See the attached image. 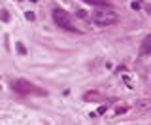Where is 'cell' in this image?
I'll return each mask as SVG.
<instances>
[{
    "label": "cell",
    "mask_w": 151,
    "mask_h": 125,
    "mask_svg": "<svg viewBox=\"0 0 151 125\" xmlns=\"http://www.w3.org/2000/svg\"><path fill=\"white\" fill-rule=\"evenodd\" d=\"M85 15H87V13H85L83 9H79V12H78V17H85Z\"/></svg>",
    "instance_id": "12"
},
{
    "label": "cell",
    "mask_w": 151,
    "mask_h": 125,
    "mask_svg": "<svg viewBox=\"0 0 151 125\" xmlns=\"http://www.w3.org/2000/svg\"><path fill=\"white\" fill-rule=\"evenodd\" d=\"M127 110H129V106H125V104H123V106H117V114H125Z\"/></svg>",
    "instance_id": "8"
},
{
    "label": "cell",
    "mask_w": 151,
    "mask_h": 125,
    "mask_svg": "<svg viewBox=\"0 0 151 125\" xmlns=\"http://www.w3.org/2000/svg\"><path fill=\"white\" fill-rule=\"evenodd\" d=\"M93 19L98 25H113V23L119 21V15L115 12H111V9H96L93 13Z\"/></svg>",
    "instance_id": "2"
},
{
    "label": "cell",
    "mask_w": 151,
    "mask_h": 125,
    "mask_svg": "<svg viewBox=\"0 0 151 125\" xmlns=\"http://www.w3.org/2000/svg\"><path fill=\"white\" fill-rule=\"evenodd\" d=\"M17 47H19V51H21V53H27L25 47H23V44H17Z\"/></svg>",
    "instance_id": "11"
},
{
    "label": "cell",
    "mask_w": 151,
    "mask_h": 125,
    "mask_svg": "<svg viewBox=\"0 0 151 125\" xmlns=\"http://www.w3.org/2000/svg\"><path fill=\"white\" fill-rule=\"evenodd\" d=\"M12 89L15 91V93H19V95H28V93H32V91H36V87L30 84V81H27V80L12 81Z\"/></svg>",
    "instance_id": "3"
},
{
    "label": "cell",
    "mask_w": 151,
    "mask_h": 125,
    "mask_svg": "<svg viewBox=\"0 0 151 125\" xmlns=\"http://www.w3.org/2000/svg\"><path fill=\"white\" fill-rule=\"evenodd\" d=\"M85 4H89V6H94L98 9H110L111 8V2L110 0H83Z\"/></svg>",
    "instance_id": "5"
},
{
    "label": "cell",
    "mask_w": 151,
    "mask_h": 125,
    "mask_svg": "<svg viewBox=\"0 0 151 125\" xmlns=\"http://www.w3.org/2000/svg\"><path fill=\"white\" fill-rule=\"evenodd\" d=\"M130 6H132V9H140V8H142V4H140V2H136V0H134V2H132Z\"/></svg>",
    "instance_id": "10"
},
{
    "label": "cell",
    "mask_w": 151,
    "mask_h": 125,
    "mask_svg": "<svg viewBox=\"0 0 151 125\" xmlns=\"http://www.w3.org/2000/svg\"><path fill=\"white\" fill-rule=\"evenodd\" d=\"M140 53L142 55H151V36H145L144 38V42H142V46H140Z\"/></svg>",
    "instance_id": "6"
},
{
    "label": "cell",
    "mask_w": 151,
    "mask_h": 125,
    "mask_svg": "<svg viewBox=\"0 0 151 125\" xmlns=\"http://www.w3.org/2000/svg\"><path fill=\"white\" fill-rule=\"evenodd\" d=\"M134 108H136V112H149L151 110V99H140V100H136V104H134Z\"/></svg>",
    "instance_id": "4"
},
{
    "label": "cell",
    "mask_w": 151,
    "mask_h": 125,
    "mask_svg": "<svg viewBox=\"0 0 151 125\" xmlns=\"http://www.w3.org/2000/svg\"><path fill=\"white\" fill-rule=\"evenodd\" d=\"M25 17L28 19V21H34V13H32V12H27V13H25Z\"/></svg>",
    "instance_id": "9"
},
{
    "label": "cell",
    "mask_w": 151,
    "mask_h": 125,
    "mask_svg": "<svg viewBox=\"0 0 151 125\" xmlns=\"http://www.w3.org/2000/svg\"><path fill=\"white\" fill-rule=\"evenodd\" d=\"M53 21H55L60 28H64V31L78 32V28H76V27H74V23H72V17H70V13H68V12H64V9H60V8L53 9Z\"/></svg>",
    "instance_id": "1"
},
{
    "label": "cell",
    "mask_w": 151,
    "mask_h": 125,
    "mask_svg": "<svg viewBox=\"0 0 151 125\" xmlns=\"http://www.w3.org/2000/svg\"><path fill=\"white\" fill-rule=\"evenodd\" d=\"M0 15H2V19H4V23H8V19H9V15H8V12H6V9H2V12H0Z\"/></svg>",
    "instance_id": "7"
}]
</instances>
